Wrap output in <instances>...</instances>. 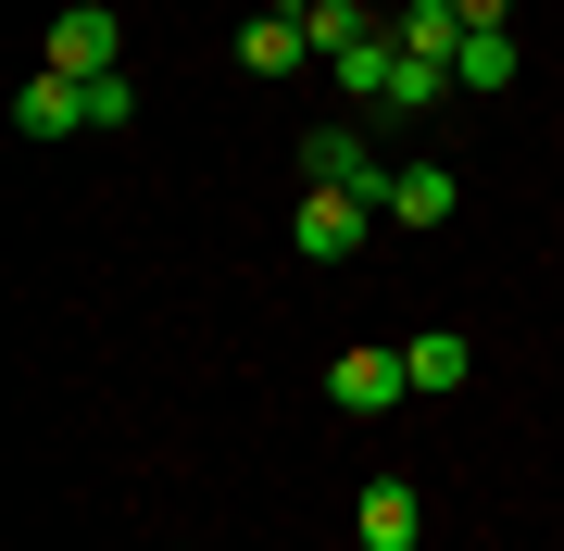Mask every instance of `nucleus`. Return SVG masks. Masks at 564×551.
Segmentation results:
<instances>
[{
  "mask_svg": "<svg viewBox=\"0 0 564 551\" xmlns=\"http://www.w3.org/2000/svg\"><path fill=\"white\" fill-rule=\"evenodd\" d=\"M302 176H314V188H351V201L389 213V176H402V164H377L364 125H314V139H302Z\"/></svg>",
  "mask_w": 564,
  "mask_h": 551,
  "instance_id": "f257e3e1",
  "label": "nucleus"
},
{
  "mask_svg": "<svg viewBox=\"0 0 564 551\" xmlns=\"http://www.w3.org/2000/svg\"><path fill=\"white\" fill-rule=\"evenodd\" d=\"M51 76H126V13L63 0V13H51Z\"/></svg>",
  "mask_w": 564,
  "mask_h": 551,
  "instance_id": "f03ea898",
  "label": "nucleus"
},
{
  "mask_svg": "<svg viewBox=\"0 0 564 551\" xmlns=\"http://www.w3.org/2000/svg\"><path fill=\"white\" fill-rule=\"evenodd\" d=\"M364 225H377V201H351V188H302V213H289V239L314 251V264H351Z\"/></svg>",
  "mask_w": 564,
  "mask_h": 551,
  "instance_id": "7ed1b4c3",
  "label": "nucleus"
},
{
  "mask_svg": "<svg viewBox=\"0 0 564 551\" xmlns=\"http://www.w3.org/2000/svg\"><path fill=\"white\" fill-rule=\"evenodd\" d=\"M351 539L364 551H414L426 539V489H414V476H377V489L351 502Z\"/></svg>",
  "mask_w": 564,
  "mask_h": 551,
  "instance_id": "20e7f679",
  "label": "nucleus"
},
{
  "mask_svg": "<svg viewBox=\"0 0 564 551\" xmlns=\"http://www.w3.org/2000/svg\"><path fill=\"white\" fill-rule=\"evenodd\" d=\"M402 351H339V364H326V401H339V414H389V401H402Z\"/></svg>",
  "mask_w": 564,
  "mask_h": 551,
  "instance_id": "39448f33",
  "label": "nucleus"
},
{
  "mask_svg": "<svg viewBox=\"0 0 564 551\" xmlns=\"http://www.w3.org/2000/svg\"><path fill=\"white\" fill-rule=\"evenodd\" d=\"M389 38H402V63L452 76V63H464V13H452V0H402V13H389Z\"/></svg>",
  "mask_w": 564,
  "mask_h": 551,
  "instance_id": "423d86ee",
  "label": "nucleus"
},
{
  "mask_svg": "<svg viewBox=\"0 0 564 551\" xmlns=\"http://www.w3.org/2000/svg\"><path fill=\"white\" fill-rule=\"evenodd\" d=\"M13 125H25V139H76V125H88V88H76V76H51V63H39V76L13 88Z\"/></svg>",
  "mask_w": 564,
  "mask_h": 551,
  "instance_id": "0eeeda50",
  "label": "nucleus"
},
{
  "mask_svg": "<svg viewBox=\"0 0 564 551\" xmlns=\"http://www.w3.org/2000/svg\"><path fill=\"white\" fill-rule=\"evenodd\" d=\"M402 376L440 401V388H464V376H477V339H464V327H426V339H402Z\"/></svg>",
  "mask_w": 564,
  "mask_h": 551,
  "instance_id": "6e6552de",
  "label": "nucleus"
},
{
  "mask_svg": "<svg viewBox=\"0 0 564 551\" xmlns=\"http://www.w3.org/2000/svg\"><path fill=\"white\" fill-rule=\"evenodd\" d=\"M326 76H339L351 101H377V113H389V88H402V38H389V25H377V38H351L339 63H326Z\"/></svg>",
  "mask_w": 564,
  "mask_h": 551,
  "instance_id": "1a4fd4ad",
  "label": "nucleus"
},
{
  "mask_svg": "<svg viewBox=\"0 0 564 551\" xmlns=\"http://www.w3.org/2000/svg\"><path fill=\"white\" fill-rule=\"evenodd\" d=\"M452 201H464V176H440V164L389 176V225H452Z\"/></svg>",
  "mask_w": 564,
  "mask_h": 551,
  "instance_id": "9d476101",
  "label": "nucleus"
},
{
  "mask_svg": "<svg viewBox=\"0 0 564 551\" xmlns=\"http://www.w3.org/2000/svg\"><path fill=\"white\" fill-rule=\"evenodd\" d=\"M239 63H251V76H289V63H314L302 13H251V25H239Z\"/></svg>",
  "mask_w": 564,
  "mask_h": 551,
  "instance_id": "9b49d317",
  "label": "nucleus"
},
{
  "mask_svg": "<svg viewBox=\"0 0 564 551\" xmlns=\"http://www.w3.org/2000/svg\"><path fill=\"white\" fill-rule=\"evenodd\" d=\"M389 13H364V0H302V38H314V63H339L351 38H377Z\"/></svg>",
  "mask_w": 564,
  "mask_h": 551,
  "instance_id": "f8f14e48",
  "label": "nucleus"
},
{
  "mask_svg": "<svg viewBox=\"0 0 564 551\" xmlns=\"http://www.w3.org/2000/svg\"><path fill=\"white\" fill-rule=\"evenodd\" d=\"M452 88H514V25H464V63Z\"/></svg>",
  "mask_w": 564,
  "mask_h": 551,
  "instance_id": "ddd939ff",
  "label": "nucleus"
},
{
  "mask_svg": "<svg viewBox=\"0 0 564 551\" xmlns=\"http://www.w3.org/2000/svg\"><path fill=\"white\" fill-rule=\"evenodd\" d=\"M88 88V125H139V88H126V76H76Z\"/></svg>",
  "mask_w": 564,
  "mask_h": 551,
  "instance_id": "4468645a",
  "label": "nucleus"
},
{
  "mask_svg": "<svg viewBox=\"0 0 564 551\" xmlns=\"http://www.w3.org/2000/svg\"><path fill=\"white\" fill-rule=\"evenodd\" d=\"M452 13H464V25H514V0H452Z\"/></svg>",
  "mask_w": 564,
  "mask_h": 551,
  "instance_id": "2eb2a0df",
  "label": "nucleus"
},
{
  "mask_svg": "<svg viewBox=\"0 0 564 551\" xmlns=\"http://www.w3.org/2000/svg\"><path fill=\"white\" fill-rule=\"evenodd\" d=\"M163 551H202V539H163Z\"/></svg>",
  "mask_w": 564,
  "mask_h": 551,
  "instance_id": "dca6fc26",
  "label": "nucleus"
}]
</instances>
